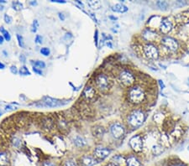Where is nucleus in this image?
Instances as JSON below:
<instances>
[{"label": "nucleus", "instance_id": "27", "mask_svg": "<svg viewBox=\"0 0 189 166\" xmlns=\"http://www.w3.org/2000/svg\"><path fill=\"white\" fill-rule=\"evenodd\" d=\"M95 128V133H94V136H103V134H104V128H101V127H99V128Z\"/></svg>", "mask_w": 189, "mask_h": 166}, {"label": "nucleus", "instance_id": "12", "mask_svg": "<svg viewBox=\"0 0 189 166\" xmlns=\"http://www.w3.org/2000/svg\"><path fill=\"white\" fill-rule=\"evenodd\" d=\"M143 38L147 41H153L156 38V33L151 30V29H147L143 32Z\"/></svg>", "mask_w": 189, "mask_h": 166}, {"label": "nucleus", "instance_id": "1", "mask_svg": "<svg viewBox=\"0 0 189 166\" xmlns=\"http://www.w3.org/2000/svg\"><path fill=\"white\" fill-rule=\"evenodd\" d=\"M129 99L130 103L134 104H140L145 98V95L144 91L139 87H134L130 88L129 91Z\"/></svg>", "mask_w": 189, "mask_h": 166}, {"label": "nucleus", "instance_id": "19", "mask_svg": "<svg viewBox=\"0 0 189 166\" xmlns=\"http://www.w3.org/2000/svg\"><path fill=\"white\" fill-rule=\"evenodd\" d=\"M152 152L153 154H156V155H159V154H161L162 152H163V147L160 146V145H154L152 147Z\"/></svg>", "mask_w": 189, "mask_h": 166}, {"label": "nucleus", "instance_id": "13", "mask_svg": "<svg viewBox=\"0 0 189 166\" xmlns=\"http://www.w3.org/2000/svg\"><path fill=\"white\" fill-rule=\"evenodd\" d=\"M81 163L82 166H93L96 164V159L91 156L85 155L82 158H81Z\"/></svg>", "mask_w": 189, "mask_h": 166}, {"label": "nucleus", "instance_id": "16", "mask_svg": "<svg viewBox=\"0 0 189 166\" xmlns=\"http://www.w3.org/2000/svg\"><path fill=\"white\" fill-rule=\"evenodd\" d=\"M85 4H87L88 7H90L93 9H98L101 7V2L100 1H93V0H90V1H86Z\"/></svg>", "mask_w": 189, "mask_h": 166}, {"label": "nucleus", "instance_id": "18", "mask_svg": "<svg viewBox=\"0 0 189 166\" xmlns=\"http://www.w3.org/2000/svg\"><path fill=\"white\" fill-rule=\"evenodd\" d=\"M8 164V158L6 153L0 152V166H7Z\"/></svg>", "mask_w": 189, "mask_h": 166}, {"label": "nucleus", "instance_id": "10", "mask_svg": "<svg viewBox=\"0 0 189 166\" xmlns=\"http://www.w3.org/2000/svg\"><path fill=\"white\" fill-rule=\"evenodd\" d=\"M160 29L163 34H168L172 29V24L169 20L164 19L161 20V24H160Z\"/></svg>", "mask_w": 189, "mask_h": 166}, {"label": "nucleus", "instance_id": "34", "mask_svg": "<svg viewBox=\"0 0 189 166\" xmlns=\"http://www.w3.org/2000/svg\"><path fill=\"white\" fill-rule=\"evenodd\" d=\"M33 71H35L36 73H37V74H39V75H42V72H41V71H40V70H38L36 67H33Z\"/></svg>", "mask_w": 189, "mask_h": 166}, {"label": "nucleus", "instance_id": "3", "mask_svg": "<svg viewBox=\"0 0 189 166\" xmlns=\"http://www.w3.org/2000/svg\"><path fill=\"white\" fill-rule=\"evenodd\" d=\"M161 43L166 49H167L170 51H177L178 49V43L177 40L169 36H166L162 38Z\"/></svg>", "mask_w": 189, "mask_h": 166}, {"label": "nucleus", "instance_id": "23", "mask_svg": "<svg viewBox=\"0 0 189 166\" xmlns=\"http://www.w3.org/2000/svg\"><path fill=\"white\" fill-rule=\"evenodd\" d=\"M0 31L2 32L3 33V35H4V39L6 40H10V39H11V36H10V35H9V33H8L6 29H4V27H1L0 28Z\"/></svg>", "mask_w": 189, "mask_h": 166}, {"label": "nucleus", "instance_id": "30", "mask_svg": "<svg viewBox=\"0 0 189 166\" xmlns=\"http://www.w3.org/2000/svg\"><path fill=\"white\" fill-rule=\"evenodd\" d=\"M62 166H76V163L73 161V160H67V161H66V162L63 164V165Z\"/></svg>", "mask_w": 189, "mask_h": 166}, {"label": "nucleus", "instance_id": "20", "mask_svg": "<svg viewBox=\"0 0 189 166\" xmlns=\"http://www.w3.org/2000/svg\"><path fill=\"white\" fill-rule=\"evenodd\" d=\"M113 159L114 160L113 163L118 164V165H123L125 163V158H123L122 156H115V157H113Z\"/></svg>", "mask_w": 189, "mask_h": 166}, {"label": "nucleus", "instance_id": "39", "mask_svg": "<svg viewBox=\"0 0 189 166\" xmlns=\"http://www.w3.org/2000/svg\"><path fill=\"white\" fill-rule=\"evenodd\" d=\"M4 65L3 63L0 62V69H4Z\"/></svg>", "mask_w": 189, "mask_h": 166}, {"label": "nucleus", "instance_id": "33", "mask_svg": "<svg viewBox=\"0 0 189 166\" xmlns=\"http://www.w3.org/2000/svg\"><path fill=\"white\" fill-rule=\"evenodd\" d=\"M10 70H11V72H12L13 74H17L18 73V70H17L16 66H12L11 68H10Z\"/></svg>", "mask_w": 189, "mask_h": 166}, {"label": "nucleus", "instance_id": "7", "mask_svg": "<svg viewBox=\"0 0 189 166\" xmlns=\"http://www.w3.org/2000/svg\"><path fill=\"white\" fill-rule=\"evenodd\" d=\"M95 83L101 91H105L109 88V79L105 75L100 74L97 75L95 78Z\"/></svg>", "mask_w": 189, "mask_h": 166}, {"label": "nucleus", "instance_id": "37", "mask_svg": "<svg viewBox=\"0 0 189 166\" xmlns=\"http://www.w3.org/2000/svg\"><path fill=\"white\" fill-rule=\"evenodd\" d=\"M53 2H56V3H62V4H65V3H66L65 1H60V0H56V1H53Z\"/></svg>", "mask_w": 189, "mask_h": 166}, {"label": "nucleus", "instance_id": "28", "mask_svg": "<svg viewBox=\"0 0 189 166\" xmlns=\"http://www.w3.org/2000/svg\"><path fill=\"white\" fill-rule=\"evenodd\" d=\"M13 8H14V9H15V10H20V9H22V8H23V5H22V4H20V2L16 1V2H14L13 3Z\"/></svg>", "mask_w": 189, "mask_h": 166}, {"label": "nucleus", "instance_id": "8", "mask_svg": "<svg viewBox=\"0 0 189 166\" xmlns=\"http://www.w3.org/2000/svg\"><path fill=\"white\" fill-rule=\"evenodd\" d=\"M110 132L113 136V138H119L125 134V128L120 123H115L110 127Z\"/></svg>", "mask_w": 189, "mask_h": 166}, {"label": "nucleus", "instance_id": "17", "mask_svg": "<svg viewBox=\"0 0 189 166\" xmlns=\"http://www.w3.org/2000/svg\"><path fill=\"white\" fill-rule=\"evenodd\" d=\"M112 10L114 11V12L118 13H125L128 10V8L122 4H118L116 5H114L113 8H112Z\"/></svg>", "mask_w": 189, "mask_h": 166}, {"label": "nucleus", "instance_id": "36", "mask_svg": "<svg viewBox=\"0 0 189 166\" xmlns=\"http://www.w3.org/2000/svg\"><path fill=\"white\" fill-rule=\"evenodd\" d=\"M36 40L37 43H39V44H40L41 42H42V41H41V40H42V39H41V37H40V35L36 36Z\"/></svg>", "mask_w": 189, "mask_h": 166}, {"label": "nucleus", "instance_id": "15", "mask_svg": "<svg viewBox=\"0 0 189 166\" xmlns=\"http://www.w3.org/2000/svg\"><path fill=\"white\" fill-rule=\"evenodd\" d=\"M126 164H127V166H141L140 161L135 156H130L126 160Z\"/></svg>", "mask_w": 189, "mask_h": 166}, {"label": "nucleus", "instance_id": "11", "mask_svg": "<svg viewBox=\"0 0 189 166\" xmlns=\"http://www.w3.org/2000/svg\"><path fill=\"white\" fill-rule=\"evenodd\" d=\"M43 103H44L45 106L49 107H57L65 104V103H61L60 101H58L57 99L51 98V97H45Z\"/></svg>", "mask_w": 189, "mask_h": 166}, {"label": "nucleus", "instance_id": "5", "mask_svg": "<svg viewBox=\"0 0 189 166\" xmlns=\"http://www.w3.org/2000/svg\"><path fill=\"white\" fill-rule=\"evenodd\" d=\"M129 146L135 152H141L143 149V139L140 135H135L129 140Z\"/></svg>", "mask_w": 189, "mask_h": 166}, {"label": "nucleus", "instance_id": "4", "mask_svg": "<svg viewBox=\"0 0 189 166\" xmlns=\"http://www.w3.org/2000/svg\"><path fill=\"white\" fill-rule=\"evenodd\" d=\"M144 53L146 55V57H148L149 59H157L159 56V51L157 47L150 43L146 44L144 46Z\"/></svg>", "mask_w": 189, "mask_h": 166}, {"label": "nucleus", "instance_id": "40", "mask_svg": "<svg viewBox=\"0 0 189 166\" xmlns=\"http://www.w3.org/2000/svg\"><path fill=\"white\" fill-rule=\"evenodd\" d=\"M173 166H185L184 164H175V165Z\"/></svg>", "mask_w": 189, "mask_h": 166}, {"label": "nucleus", "instance_id": "29", "mask_svg": "<svg viewBox=\"0 0 189 166\" xmlns=\"http://www.w3.org/2000/svg\"><path fill=\"white\" fill-rule=\"evenodd\" d=\"M40 53L43 55H45V56H48V55H50V50L46 47L42 48V49L40 50Z\"/></svg>", "mask_w": 189, "mask_h": 166}, {"label": "nucleus", "instance_id": "35", "mask_svg": "<svg viewBox=\"0 0 189 166\" xmlns=\"http://www.w3.org/2000/svg\"><path fill=\"white\" fill-rule=\"evenodd\" d=\"M42 166H56L55 164H53L52 163H50V162H45L43 164V165Z\"/></svg>", "mask_w": 189, "mask_h": 166}, {"label": "nucleus", "instance_id": "38", "mask_svg": "<svg viewBox=\"0 0 189 166\" xmlns=\"http://www.w3.org/2000/svg\"><path fill=\"white\" fill-rule=\"evenodd\" d=\"M3 42H4V37L0 35V44H3Z\"/></svg>", "mask_w": 189, "mask_h": 166}, {"label": "nucleus", "instance_id": "24", "mask_svg": "<svg viewBox=\"0 0 189 166\" xmlns=\"http://www.w3.org/2000/svg\"><path fill=\"white\" fill-rule=\"evenodd\" d=\"M20 75H30V72L29 71L28 68L26 67V66H22V67L20 69Z\"/></svg>", "mask_w": 189, "mask_h": 166}, {"label": "nucleus", "instance_id": "26", "mask_svg": "<svg viewBox=\"0 0 189 166\" xmlns=\"http://www.w3.org/2000/svg\"><path fill=\"white\" fill-rule=\"evenodd\" d=\"M35 67L39 68V69H44L45 67V64L44 61L37 60L35 62Z\"/></svg>", "mask_w": 189, "mask_h": 166}, {"label": "nucleus", "instance_id": "9", "mask_svg": "<svg viewBox=\"0 0 189 166\" xmlns=\"http://www.w3.org/2000/svg\"><path fill=\"white\" fill-rule=\"evenodd\" d=\"M111 153V150L108 148H104V147H97L94 149V155L98 158L100 159H104L107 158Z\"/></svg>", "mask_w": 189, "mask_h": 166}, {"label": "nucleus", "instance_id": "6", "mask_svg": "<svg viewBox=\"0 0 189 166\" xmlns=\"http://www.w3.org/2000/svg\"><path fill=\"white\" fill-rule=\"evenodd\" d=\"M119 79L123 85L125 87H130L135 82V76L128 71H122L119 75Z\"/></svg>", "mask_w": 189, "mask_h": 166}, {"label": "nucleus", "instance_id": "31", "mask_svg": "<svg viewBox=\"0 0 189 166\" xmlns=\"http://www.w3.org/2000/svg\"><path fill=\"white\" fill-rule=\"evenodd\" d=\"M17 38H18V40H19V45H20V46L21 47H24V43H23V39H22V37H20V35H17Z\"/></svg>", "mask_w": 189, "mask_h": 166}, {"label": "nucleus", "instance_id": "22", "mask_svg": "<svg viewBox=\"0 0 189 166\" xmlns=\"http://www.w3.org/2000/svg\"><path fill=\"white\" fill-rule=\"evenodd\" d=\"M74 143H75V144H76V146H79V147H82L83 145L86 144V142H85L84 140H83V138H81V137H76L75 139H74Z\"/></svg>", "mask_w": 189, "mask_h": 166}, {"label": "nucleus", "instance_id": "21", "mask_svg": "<svg viewBox=\"0 0 189 166\" xmlns=\"http://www.w3.org/2000/svg\"><path fill=\"white\" fill-rule=\"evenodd\" d=\"M157 6L159 7V8L162 9V10H166V9H167L168 8V6H169V4L168 3L166 2V1H158L156 3Z\"/></svg>", "mask_w": 189, "mask_h": 166}, {"label": "nucleus", "instance_id": "2", "mask_svg": "<svg viewBox=\"0 0 189 166\" xmlns=\"http://www.w3.org/2000/svg\"><path fill=\"white\" fill-rule=\"evenodd\" d=\"M145 120V113L140 110H135L129 115L128 118V123L134 128L141 126Z\"/></svg>", "mask_w": 189, "mask_h": 166}, {"label": "nucleus", "instance_id": "14", "mask_svg": "<svg viewBox=\"0 0 189 166\" xmlns=\"http://www.w3.org/2000/svg\"><path fill=\"white\" fill-rule=\"evenodd\" d=\"M96 95V91L92 87H87L83 91V97L87 100H92Z\"/></svg>", "mask_w": 189, "mask_h": 166}, {"label": "nucleus", "instance_id": "25", "mask_svg": "<svg viewBox=\"0 0 189 166\" xmlns=\"http://www.w3.org/2000/svg\"><path fill=\"white\" fill-rule=\"evenodd\" d=\"M163 118H164V116L161 113H157L154 116V119L156 123H161L163 121Z\"/></svg>", "mask_w": 189, "mask_h": 166}, {"label": "nucleus", "instance_id": "32", "mask_svg": "<svg viewBox=\"0 0 189 166\" xmlns=\"http://www.w3.org/2000/svg\"><path fill=\"white\" fill-rule=\"evenodd\" d=\"M4 20H5V22H6V23H8V24H10V23L12 22V18H11V17H9V16H8V15L4 16Z\"/></svg>", "mask_w": 189, "mask_h": 166}]
</instances>
